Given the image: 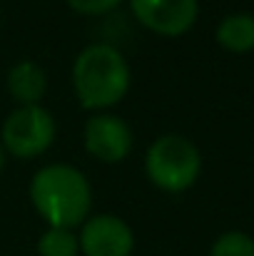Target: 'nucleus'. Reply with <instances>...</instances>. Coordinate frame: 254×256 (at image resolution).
Segmentation results:
<instances>
[{
  "label": "nucleus",
  "mask_w": 254,
  "mask_h": 256,
  "mask_svg": "<svg viewBox=\"0 0 254 256\" xmlns=\"http://www.w3.org/2000/svg\"><path fill=\"white\" fill-rule=\"evenodd\" d=\"M5 170V150H3V144H0V172Z\"/></svg>",
  "instance_id": "13"
},
{
  "label": "nucleus",
  "mask_w": 254,
  "mask_h": 256,
  "mask_svg": "<svg viewBox=\"0 0 254 256\" xmlns=\"http://www.w3.org/2000/svg\"><path fill=\"white\" fill-rule=\"evenodd\" d=\"M130 8L142 28L162 38L189 32L199 15V0H130Z\"/></svg>",
  "instance_id": "5"
},
{
  "label": "nucleus",
  "mask_w": 254,
  "mask_h": 256,
  "mask_svg": "<svg viewBox=\"0 0 254 256\" xmlns=\"http://www.w3.org/2000/svg\"><path fill=\"white\" fill-rule=\"evenodd\" d=\"M209 256H254V239L244 232H224L214 239Z\"/></svg>",
  "instance_id": "11"
},
{
  "label": "nucleus",
  "mask_w": 254,
  "mask_h": 256,
  "mask_svg": "<svg viewBox=\"0 0 254 256\" xmlns=\"http://www.w3.org/2000/svg\"><path fill=\"white\" fill-rule=\"evenodd\" d=\"M80 254L85 256H130L135 249V234L130 224L115 214L87 216L78 234Z\"/></svg>",
  "instance_id": "7"
},
{
  "label": "nucleus",
  "mask_w": 254,
  "mask_h": 256,
  "mask_svg": "<svg viewBox=\"0 0 254 256\" xmlns=\"http://www.w3.org/2000/svg\"><path fill=\"white\" fill-rule=\"evenodd\" d=\"M145 172L157 189L182 194L199 179L202 154L192 140L182 134H162L147 147Z\"/></svg>",
  "instance_id": "3"
},
{
  "label": "nucleus",
  "mask_w": 254,
  "mask_h": 256,
  "mask_svg": "<svg viewBox=\"0 0 254 256\" xmlns=\"http://www.w3.org/2000/svg\"><path fill=\"white\" fill-rule=\"evenodd\" d=\"M48 90V75L35 60H20L8 72V92L20 107L38 104L45 97Z\"/></svg>",
  "instance_id": "8"
},
{
  "label": "nucleus",
  "mask_w": 254,
  "mask_h": 256,
  "mask_svg": "<svg viewBox=\"0 0 254 256\" xmlns=\"http://www.w3.org/2000/svg\"><path fill=\"white\" fill-rule=\"evenodd\" d=\"M130 65L115 45L95 42L73 62V87L85 110H110L130 90Z\"/></svg>",
  "instance_id": "2"
},
{
  "label": "nucleus",
  "mask_w": 254,
  "mask_h": 256,
  "mask_svg": "<svg viewBox=\"0 0 254 256\" xmlns=\"http://www.w3.org/2000/svg\"><path fill=\"white\" fill-rule=\"evenodd\" d=\"M70 5V10L80 12V15H90V18H97V15H107L112 12L115 8H120L125 0H65Z\"/></svg>",
  "instance_id": "12"
},
{
  "label": "nucleus",
  "mask_w": 254,
  "mask_h": 256,
  "mask_svg": "<svg viewBox=\"0 0 254 256\" xmlns=\"http://www.w3.org/2000/svg\"><path fill=\"white\" fill-rule=\"evenodd\" d=\"M38 254L40 256H78L80 242L73 229H53L48 226L38 239Z\"/></svg>",
  "instance_id": "10"
},
{
  "label": "nucleus",
  "mask_w": 254,
  "mask_h": 256,
  "mask_svg": "<svg viewBox=\"0 0 254 256\" xmlns=\"http://www.w3.org/2000/svg\"><path fill=\"white\" fill-rule=\"evenodd\" d=\"M55 134H58L55 117L40 104H28L8 114L0 132V144L8 154L18 160H33L50 150Z\"/></svg>",
  "instance_id": "4"
},
{
  "label": "nucleus",
  "mask_w": 254,
  "mask_h": 256,
  "mask_svg": "<svg viewBox=\"0 0 254 256\" xmlns=\"http://www.w3.org/2000/svg\"><path fill=\"white\" fill-rule=\"evenodd\" d=\"M30 202L48 226L75 229L90 216L92 186L78 167L58 162L33 174Z\"/></svg>",
  "instance_id": "1"
},
{
  "label": "nucleus",
  "mask_w": 254,
  "mask_h": 256,
  "mask_svg": "<svg viewBox=\"0 0 254 256\" xmlns=\"http://www.w3.org/2000/svg\"><path fill=\"white\" fill-rule=\"evenodd\" d=\"M217 42L237 55L254 50V15L249 12H234L227 15L217 25Z\"/></svg>",
  "instance_id": "9"
},
{
  "label": "nucleus",
  "mask_w": 254,
  "mask_h": 256,
  "mask_svg": "<svg viewBox=\"0 0 254 256\" xmlns=\"http://www.w3.org/2000/svg\"><path fill=\"white\" fill-rule=\"evenodd\" d=\"M83 140L85 150L105 164H117V162L127 160L132 152V144H135V134H132L130 124L122 117L107 114V112L95 114L85 122Z\"/></svg>",
  "instance_id": "6"
}]
</instances>
